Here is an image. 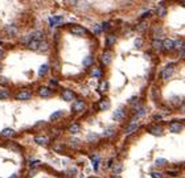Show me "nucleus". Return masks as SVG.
Returning a JSON list of instances; mask_svg holds the SVG:
<instances>
[{
  "label": "nucleus",
  "instance_id": "obj_22",
  "mask_svg": "<svg viewBox=\"0 0 185 178\" xmlns=\"http://www.w3.org/2000/svg\"><path fill=\"white\" fill-rule=\"evenodd\" d=\"M15 133V131L12 129V128H4L2 132H0V135L2 136H4V137H8V136H11V135Z\"/></svg>",
  "mask_w": 185,
  "mask_h": 178
},
{
  "label": "nucleus",
  "instance_id": "obj_41",
  "mask_svg": "<svg viewBox=\"0 0 185 178\" xmlns=\"http://www.w3.org/2000/svg\"><path fill=\"white\" fill-rule=\"evenodd\" d=\"M4 57V50H0V58Z\"/></svg>",
  "mask_w": 185,
  "mask_h": 178
},
{
  "label": "nucleus",
  "instance_id": "obj_6",
  "mask_svg": "<svg viewBox=\"0 0 185 178\" xmlns=\"http://www.w3.org/2000/svg\"><path fill=\"white\" fill-rule=\"evenodd\" d=\"M85 107H86V103H85L83 100H75L74 104H73L71 111H73V112H79V111L83 110Z\"/></svg>",
  "mask_w": 185,
  "mask_h": 178
},
{
  "label": "nucleus",
  "instance_id": "obj_37",
  "mask_svg": "<svg viewBox=\"0 0 185 178\" xmlns=\"http://www.w3.org/2000/svg\"><path fill=\"white\" fill-rule=\"evenodd\" d=\"M135 46H136V48H140V46H141V38H136V40H135Z\"/></svg>",
  "mask_w": 185,
  "mask_h": 178
},
{
  "label": "nucleus",
  "instance_id": "obj_18",
  "mask_svg": "<svg viewBox=\"0 0 185 178\" xmlns=\"http://www.w3.org/2000/svg\"><path fill=\"white\" fill-rule=\"evenodd\" d=\"M115 42H117V37H115V36L108 34L107 37H106V45H107V46H112Z\"/></svg>",
  "mask_w": 185,
  "mask_h": 178
},
{
  "label": "nucleus",
  "instance_id": "obj_30",
  "mask_svg": "<svg viewBox=\"0 0 185 178\" xmlns=\"http://www.w3.org/2000/svg\"><path fill=\"white\" fill-rule=\"evenodd\" d=\"M7 98H9L8 90H0V99H7Z\"/></svg>",
  "mask_w": 185,
  "mask_h": 178
},
{
  "label": "nucleus",
  "instance_id": "obj_14",
  "mask_svg": "<svg viewBox=\"0 0 185 178\" xmlns=\"http://www.w3.org/2000/svg\"><path fill=\"white\" fill-rule=\"evenodd\" d=\"M150 133L155 135V136H160L163 133V128H161V125H153L150 128Z\"/></svg>",
  "mask_w": 185,
  "mask_h": 178
},
{
  "label": "nucleus",
  "instance_id": "obj_45",
  "mask_svg": "<svg viewBox=\"0 0 185 178\" xmlns=\"http://www.w3.org/2000/svg\"><path fill=\"white\" fill-rule=\"evenodd\" d=\"M0 44H2V42H0Z\"/></svg>",
  "mask_w": 185,
  "mask_h": 178
},
{
  "label": "nucleus",
  "instance_id": "obj_29",
  "mask_svg": "<svg viewBox=\"0 0 185 178\" xmlns=\"http://www.w3.org/2000/svg\"><path fill=\"white\" fill-rule=\"evenodd\" d=\"M69 131H70L71 133H77V132H79V125L78 124H71L70 127H69Z\"/></svg>",
  "mask_w": 185,
  "mask_h": 178
},
{
  "label": "nucleus",
  "instance_id": "obj_34",
  "mask_svg": "<svg viewBox=\"0 0 185 178\" xmlns=\"http://www.w3.org/2000/svg\"><path fill=\"white\" fill-rule=\"evenodd\" d=\"M173 42H174V48L180 49V48H183V46H184V41H183V40H178V41H173Z\"/></svg>",
  "mask_w": 185,
  "mask_h": 178
},
{
  "label": "nucleus",
  "instance_id": "obj_16",
  "mask_svg": "<svg viewBox=\"0 0 185 178\" xmlns=\"http://www.w3.org/2000/svg\"><path fill=\"white\" fill-rule=\"evenodd\" d=\"M156 13H157V16H160V17H164L165 15H167V8L164 7L163 3H160L157 7V9H156Z\"/></svg>",
  "mask_w": 185,
  "mask_h": 178
},
{
  "label": "nucleus",
  "instance_id": "obj_40",
  "mask_svg": "<svg viewBox=\"0 0 185 178\" xmlns=\"http://www.w3.org/2000/svg\"><path fill=\"white\" fill-rule=\"evenodd\" d=\"M151 176L153 177V178H161V174H157V173H152Z\"/></svg>",
  "mask_w": 185,
  "mask_h": 178
},
{
  "label": "nucleus",
  "instance_id": "obj_35",
  "mask_svg": "<svg viewBox=\"0 0 185 178\" xmlns=\"http://www.w3.org/2000/svg\"><path fill=\"white\" fill-rule=\"evenodd\" d=\"M9 147H11L15 152H20V149H21V148H20L17 144H13V143H12V144H9Z\"/></svg>",
  "mask_w": 185,
  "mask_h": 178
},
{
  "label": "nucleus",
  "instance_id": "obj_9",
  "mask_svg": "<svg viewBox=\"0 0 185 178\" xmlns=\"http://www.w3.org/2000/svg\"><path fill=\"white\" fill-rule=\"evenodd\" d=\"M181 129H183V124L177 123V121H173V123L169 124V131L173 132V133H180Z\"/></svg>",
  "mask_w": 185,
  "mask_h": 178
},
{
  "label": "nucleus",
  "instance_id": "obj_4",
  "mask_svg": "<svg viewBox=\"0 0 185 178\" xmlns=\"http://www.w3.org/2000/svg\"><path fill=\"white\" fill-rule=\"evenodd\" d=\"M139 128V123L138 121H135V120H132L130 124L127 125V127H126V129H124V133L126 135H131L132 132H135Z\"/></svg>",
  "mask_w": 185,
  "mask_h": 178
},
{
  "label": "nucleus",
  "instance_id": "obj_12",
  "mask_svg": "<svg viewBox=\"0 0 185 178\" xmlns=\"http://www.w3.org/2000/svg\"><path fill=\"white\" fill-rule=\"evenodd\" d=\"M62 99L66 102H70L74 99V92H73L71 90H65L64 92H62Z\"/></svg>",
  "mask_w": 185,
  "mask_h": 178
},
{
  "label": "nucleus",
  "instance_id": "obj_19",
  "mask_svg": "<svg viewBox=\"0 0 185 178\" xmlns=\"http://www.w3.org/2000/svg\"><path fill=\"white\" fill-rule=\"evenodd\" d=\"M152 46H153L155 50H161V49H163V41H160V40H153V41H152Z\"/></svg>",
  "mask_w": 185,
  "mask_h": 178
},
{
  "label": "nucleus",
  "instance_id": "obj_43",
  "mask_svg": "<svg viewBox=\"0 0 185 178\" xmlns=\"http://www.w3.org/2000/svg\"><path fill=\"white\" fill-rule=\"evenodd\" d=\"M9 178H17V176H16V174H13V176H11Z\"/></svg>",
  "mask_w": 185,
  "mask_h": 178
},
{
  "label": "nucleus",
  "instance_id": "obj_24",
  "mask_svg": "<svg viewBox=\"0 0 185 178\" xmlns=\"http://www.w3.org/2000/svg\"><path fill=\"white\" fill-rule=\"evenodd\" d=\"M61 116H64V111H56V112H53V114H52L50 119L54 121V120H58Z\"/></svg>",
  "mask_w": 185,
  "mask_h": 178
},
{
  "label": "nucleus",
  "instance_id": "obj_15",
  "mask_svg": "<svg viewBox=\"0 0 185 178\" xmlns=\"http://www.w3.org/2000/svg\"><path fill=\"white\" fill-rule=\"evenodd\" d=\"M38 92H40V96H42V98H49L52 95V90L48 87H41Z\"/></svg>",
  "mask_w": 185,
  "mask_h": 178
},
{
  "label": "nucleus",
  "instance_id": "obj_17",
  "mask_svg": "<svg viewBox=\"0 0 185 178\" xmlns=\"http://www.w3.org/2000/svg\"><path fill=\"white\" fill-rule=\"evenodd\" d=\"M35 141L38 145H46V144H48V141H49V138L45 137V136H36L35 137Z\"/></svg>",
  "mask_w": 185,
  "mask_h": 178
},
{
  "label": "nucleus",
  "instance_id": "obj_11",
  "mask_svg": "<svg viewBox=\"0 0 185 178\" xmlns=\"http://www.w3.org/2000/svg\"><path fill=\"white\" fill-rule=\"evenodd\" d=\"M4 31H5V33L8 36H16V33H17V28H16L13 24H9V25H7L5 28H4Z\"/></svg>",
  "mask_w": 185,
  "mask_h": 178
},
{
  "label": "nucleus",
  "instance_id": "obj_5",
  "mask_svg": "<svg viewBox=\"0 0 185 178\" xmlns=\"http://www.w3.org/2000/svg\"><path fill=\"white\" fill-rule=\"evenodd\" d=\"M71 33L73 34H75V36H83L87 33V31L83 28V26H81V25H74L71 28Z\"/></svg>",
  "mask_w": 185,
  "mask_h": 178
},
{
  "label": "nucleus",
  "instance_id": "obj_7",
  "mask_svg": "<svg viewBox=\"0 0 185 178\" xmlns=\"http://www.w3.org/2000/svg\"><path fill=\"white\" fill-rule=\"evenodd\" d=\"M111 61H112V54H111V52H105L103 55H102V58H101V62H102L103 65H110Z\"/></svg>",
  "mask_w": 185,
  "mask_h": 178
},
{
  "label": "nucleus",
  "instance_id": "obj_26",
  "mask_svg": "<svg viewBox=\"0 0 185 178\" xmlns=\"http://www.w3.org/2000/svg\"><path fill=\"white\" fill-rule=\"evenodd\" d=\"M91 75L94 78H101L102 77V70H101V69H98V67H95L94 70L91 71Z\"/></svg>",
  "mask_w": 185,
  "mask_h": 178
},
{
  "label": "nucleus",
  "instance_id": "obj_44",
  "mask_svg": "<svg viewBox=\"0 0 185 178\" xmlns=\"http://www.w3.org/2000/svg\"><path fill=\"white\" fill-rule=\"evenodd\" d=\"M2 69H3V66H2V65H0V71H2Z\"/></svg>",
  "mask_w": 185,
  "mask_h": 178
},
{
  "label": "nucleus",
  "instance_id": "obj_38",
  "mask_svg": "<svg viewBox=\"0 0 185 178\" xmlns=\"http://www.w3.org/2000/svg\"><path fill=\"white\" fill-rule=\"evenodd\" d=\"M101 26H102V31H103V29H108L110 28V22L106 21V22H103V25H101Z\"/></svg>",
  "mask_w": 185,
  "mask_h": 178
},
{
  "label": "nucleus",
  "instance_id": "obj_28",
  "mask_svg": "<svg viewBox=\"0 0 185 178\" xmlns=\"http://www.w3.org/2000/svg\"><path fill=\"white\" fill-rule=\"evenodd\" d=\"M122 164H115L114 166H112V171H114V174H117V173H120L122 171Z\"/></svg>",
  "mask_w": 185,
  "mask_h": 178
},
{
  "label": "nucleus",
  "instance_id": "obj_20",
  "mask_svg": "<svg viewBox=\"0 0 185 178\" xmlns=\"http://www.w3.org/2000/svg\"><path fill=\"white\" fill-rule=\"evenodd\" d=\"M91 161H92V166H94L95 170H98V166H99V161H101V157L98 154L95 156H91Z\"/></svg>",
  "mask_w": 185,
  "mask_h": 178
},
{
  "label": "nucleus",
  "instance_id": "obj_21",
  "mask_svg": "<svg viewBox=\"0 0 185 178\" xmlns=\"http://www.w3.org/2000/svg\"><path fill=\"white\" fill-rule=\"evenodd\" d=\"M48 70H49V65L48 64L41 65V67H40V70H38V75H40V77H44Z\"/></svg>",
  "mask_w": 185,
  "mask_h": 178
},
{
  "label": "nucleus",
  "instance_id": "obj_13",
  "mask_svg": "<svg viewBox=\"0 0 185 178\" xmlns=\"http://www.w3.org/2000/svg\"><path fill=\"white\" fill-rule=\"evenodd\" d=\"M163 49H165V50H172V49H174V42H173V40L167 38L165 41H163Z\"/></svg>",
  "mask_w": 185,
  "mask_h": 178
},
{
  "label": "nucleus",
  "instance_id": "obj_23",
  "mask_svg": "<svg viewBox=\"0 0 185 178\" xmlns=\"http://www.w3.org/2000/svg\"><path fill=\"white\" fill-rule=\"evenodd\" d=\"M92 62H94L92 57L91 55H87V57H85V59H83V66L85 67H90V66L92 65Z\"/></svg>",
  "mask_w": 185,
  "mask_h": 178
},
{
  "label": "nucleus",
  "instance_id": "obj_8",
  "mask_svg": "<svg viewBox=\"0 0 185 178\" xmlns=\"http://www.w3.org/2000/svg\"><path fill=\"white\" fill-rule=\"evenodd\" d=\"M124 117H126V111H124L123 107L115 110V112H114V119L115 120H123Z\"/></svg>",
  "mask_w": 185,
  "mask_h": 178
},
{
  "label": "nucleus",
  "instance_id": "obj_2",
  "mask_svg": "<svg viewBox=\"0 0 185 178\" xmlns=\"http://www.w3.org/2000/svg\"><path fill=\"white\" fill-rule=\"evenodd\" d=\"M173 69H174V67H173V64H169V65L167 66V67L164 69L163 71H161V78L167 81V79L169 78L172 74H173Z\"/></svg>",
  "mask_w": 185,
  "mask_h": 178
},
{
  "label": "nucleus",
  "instance_id": "obj_42",
  "mask_svg": "<svg viewBox=\"0 0 185 178\" xmlns=\"http://www.w3.org/2000/svg\"><path fill=\"white\" fill-rule=\"evenodd\" d=\"M50 85H57V81H54V79H52V81H50Z\"/></svg>",
  "mask_w": 185,
  "mask_h": 178
},
{
  "label": "nucleus",
  "instance_id": "obj_10",
  "mask_svg": "<svg viewBox=\"0 0 185 178\" xmlns=\"http://www.w3.org/2000/svg\"><path fill=\"white\" fill-rule=\"evenodd\" d=\"M62 21H64V17H62V16H52V17L49 19V24L52 26H57L58 24H61Z\"/></svg>",
  "mask_w": 185,
  "mask_h": 178
},
{
  "label": "nucleus",
  "instance_id": "obj_3",
  "mask_svg": "<svg viewBox=\"0 0 185 178\" xmlns=\"http://www.w3.org/2000/svg\"><path fill=\"white\" fill-rule=\"evenodd\" d=\"M16 98H17L19 100H28V99L32 98V92L29 90H23L16 94Z\"/></svg>",
  "mask_w": 185,
  "mask_h": 178
},
{
  "label": "nucleus",
  "instance_id": "obj_31",
  "mask_svg": "<svg viewBox=\"0 0 185 178\" xmlns=\"http://www.w3.org/2000/svg\"><path fill=\"white\" fill-rule=\"evenodd\" d=\"M167 164H168V161L164 160V158H159V160H156V165H157V166H165Z\"/></svg>",
  "mask_w": 185,
  "mask_h": 178
},
{
  "label": "nucleus",
  "instance_id": "obj_25",
  "mask_svg": "<svg viewBox=\"0 0 185 178\" xmlns=\"http://www.w3.org/2000/svg\"><path fill=\"white\" fill-rule=\"evenodd\" d=\"M108 107H110V102H108V100L103 99V100L99 102V108H101V110H107Z\"/></svg>",
  "mask_w": 185,
  "mask_h": 178
},
{
  "label": "nucleus",
  "instance_id": "obj_36",
  "mask_svg": "<svg viewBox=\"0 0 185 178\" xmlns=\"http://www.w3.org/2000/svg\"><path fill=\"white\" fill-rule=\"evenodd\" d=\"M145 114V108H140V110L138 111V114H136V116H143V115Z\"/></svg>",
  "mask_w": 185,
  "mask_h": 178
},
{
  "label": "nucleus",
  "instance_id": "obj_27",
  "mask_svg": "<svg viewBox=\"0 0 185 178\" xmlns=\"http://www.w3.org/2000/svg\"><path fill=\"white\" fill-rule=\"evenodd\" d=\"M114 128L112 127H108V128H106L105 129V132H103V136L105 137H110V136H112V133H114Z\"/></svg>",
  "mask_w": 185,
  "mask_h": 178
},
{
  "label": "nucleus",
  "instance_id": "obj_32",
  "mask_svg": "<svg viewBox=\"0 0 185 178\" xmlns=\"http://www.w3.org/2000/svg\"><path fill=\"white\" fill-rule=\"evenodd\" d=\"M92 32L97 33V34H99V33L102 32V26L99 25V24H95L94 26H92Z\"/></svg>",
  "mask_w": 185,
  "mask_h": 178
},
{
  "label": "nucleus",
  "instance_id": "obj_39",
  "mask_svg": "<svg viewBox=\"0 0 185 178\" xmlns=\"http://www.w3.org/2000/svg\"><path fill=\"white\" fill-rule=\"evenodd\" d=\"M108 88V82H103L102 83V90H107Z\"/></svg>",
  "mask_w": 185,
  "mask_h": 178
},
{
  "label": "nucleus",
  "instance_id": "obj_1",
  "mask_svg": "<svg viewBox=\"0 0 185 178\" xmlns=\"http://www.w3.org/2000/svg\"><path fill=\"white\" fill-rule=\"evenodd\" d=\"M41 41L42 40H29L26 46H28V49H31V50H33V52H38Z\"/></svg>",
  "mask_w": 185,
  "mask_h": 178
},
{
  "label": "nucleus",
  "instance_id": "obj_33",
  "mask_svg": "<svg viewBox=\"0 0 185 178\" xmlns=\"http://www.w3.org/2000/svg\"><path fill=\"white\" fill-rule=\"evenodd\" d=\"M98 135H95V133H90L87 136V141H97L98 140Z\"/></svg>",
  "mask_w": 185,
  "mask_h": 178
}]
</instances>
